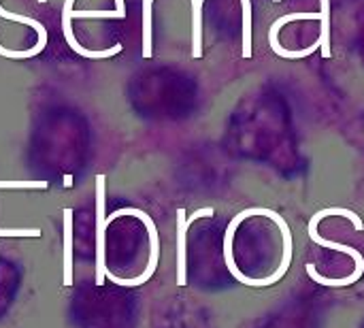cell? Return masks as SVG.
<instances>
[{
    "instance_id": "1",
    "label": "cell",
    "mask_w": 364,
    "mask_h": 328,
    "mask_svg": "<svg viewBox=\"0 0 364 328\" xmlns=\"http://www.w3.org/2000/svg\"><path fill=\"white\" fill-rule=\"evenodd\" d=\"M294 260V237L284 216L267 207L239 211L224 231V263L232 282L271 288Z\"/></svg>"
},
{
    "instance_id": "2",
    "label": "cell",
    "mask_w": 364,
    "mask_h": 328,
    "mask_svg": "<svg viewBox=\"0 0 364 328\" xmlns=\"http://www.w3.org/2000/svg\"><path fill=\"white\" fill-rule=\"evenodd\" d=\"M309 237L316 243V250H311L307 260V275L316 284L346 288L360 282L364 275V254L360 250L348 243L324 239L314 224H309Z\"/></svg>"
},
{
    "instance_id": "3",
    "label": "cell",
    "mask_w": 364,
    "mask_h": 328,
    "mask_svg": "<svg viewBox=\"0 0 364 328\" xmlns=\"http://www.w3.org/2000/svg\"><path fill=\"white\" fill-rule=\"evenodd\" d=\"M267 328H320V314L311 303L292 301L269 320Z\"/></svg>"
},
{
    "instance_id": "4",
    "label": "cell",
    "mask_w": 364,
    "mask_h": 328,
    "mask_svg": "<svg viewBox=\"0 0 364 328\" xmlns=\"http://www.w3.org/2000/svg\"><path fill=\"white\" fill-rule=\"evenodd\" d=\"M105 175L96 177V286H102L107 280V263H105V237H107V213H105Z\"/></svg>"
},
{
    "instance_id": "5",
    "label": "cell",
    "mask_w": 364,
    "mask_h": 328,
    "mask_svg": "<svg viewBox=\"0 0 364 328\" xmlns=\"http://www.w3.org/2000/svg\"><path fill=\"white\" fill-rule=\"evenodd\" d=\"M38 2H45V0H38ZM0 17L19 21V23H26V26H32V28L38 32V43H36L32 49H28V51H11V49H4V47L0 45V55L13 58V60H26V58H32V55H36V53H41V51L45 49V45H47V30H45V26H43L41 21H36V19H32V17H26V15L9 13V11H4L2 6H0Z\"/></svg>"
},
{
    "instance_id": "6",
    "label": "cell",
    "mask_w": 364,
    "mask_h": 328,
    "mask_svg": "<svg viewBox=\"0 0 364 328\" xmlns=\"http://www.w3.org/2000/svg\"><path fill=\"white\" fill-rule=\"evenodd\" d=\"M64 220V277L62 284L66 288L73 286V209L62 211Z\"/></svg>"
},
{
    "instance_id": "7",
    "label": "cell",
    "mask_w": 364,
    "mask_h": 328,
    "mask_svg": "<svg viewBox=\"0 0 364 328\" xmlns=\"http://www.w3.org/2000/svg\"><path fill=\"white\" fill-rule=\"evenodd\" d=\"M203 2L205 0H192V58H200L203 49H200V23H203Z\"/></svg>"
},
{
    "instance_id": "8",
    "label": "cell",
    "mask_w": 364,
    "mask_h": 328,
    "mask_svg": "<svg viewBox=\"0 0 364 328\" xmlns=\"http://www.w3.org/2000/svg\"><path fill=\"white\" fill-rule=\"evenodd\" d=\"M275 2H279V0H275ZM320 4H322V34H320V38L316 41L318 43V47L322 49V55L324 58H331V0H320Z\"/></svg>"
},
{
    "instance_id": "9",
    "label": "cell",
    "mask_w": 364,
    "mask_h": 328,
    "mask_svg": "<svg viewBox=\"0 0 364 328\" xmlns=\"http://www.w3.org/2000/svg\"><path fill=\"white\" fill-rule=\"evenodd\" d=\"M243 4V58H252V0H241Z\"/></svg>"
},
{
    "instance_id": "10",
    "label": "cell",
    "mask_w": 364,
    "mask_h": 328,
    "mask_svg": "<svg viewBox=\"0 0 364 328\" xmlns=\"http://www.w3.org/2000/svg\"><path fill=\"white\" fill-rule=\"evenodd\" d=\"M151 2L143 0V58H151Z\"/></svg>"
},
{
    "instance_id": "11",
    "label": "cell",
    "mask_w": 364,
    "mask_h": 328,
    "mask_svg": "<svg viewBox=\"0 0 364 328\" xmlns=\"http://www.w3.org/2000/svg\"><path fill=\"white\" fill-rule=\"evenodd\" d=\"M4 237H23V239H38L41 237V228H0V239Z\"/></svg>"
},
{
    "instance_id": "12",
    "label": "cell",
    "mask_w": 364,
    "mask_h": 328,
    "mask_svg": "<svg viewBox=\"0 0 364 328\" xmlns=\"http://www.w3.org/2000/svg\"><path fill=\"white\" fill-rule=\"evenodd\" d=\"M47 181H0V190H45Z\"/></svg>"
},
{
    "instance_id": "13",
    "label": "cell",
    "mask_w": 364,
    "mask_h": 328,
    "mask_svg": "<svg viewBox=\"0 0 364 328\" xmlns=\"http://www.w3.org/2000/svg\"><path fill=\"white\" fill-rule=\"evenodd\" d=\"M363 328H364V324H363Z\"/></svg>"
}]
</instances>
